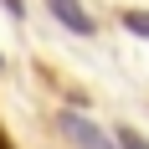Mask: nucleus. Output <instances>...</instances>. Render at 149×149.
Wrapping results in <instances>:
<instances>
[{"mask_svg": "<svg viewBox=\"0 0 149 149\" xmlns=\"http://www.w3.org/2000/svg\"><path fill=\"white\" fill-rule=\"evenodd\" d=\"M57 129H62L67 139H72L77 149H113V144H118V139H108V134H103V129H98L93 118L72 113V108H67V113H57Z\"/></svg>", "mask_w": 149, "mask_h": 149, "instance_id": "f257e3e1", "label": "nucleus"}, {"mask_svg": "<svg viewBox=\"0 0 149 149\" xmlns=\"http://www.w3.org/2000/svg\"><path fill=\"white\" fill-rule=\"evenodd\" d=\"M5 5H10V15H21V0H5Z\"/></svg>", "mask_w": 149, "mask_h": 149, "instance_id": "39448f33", "label": "nucleus"}, {"mask_svg": "<svg viewBox=\"0 0 149 149\" xmlns=\"http://www.w3.org/2000/svg\"><path fill=\"white\" fill-rule=\"evenodd\" d=\"M118 149H149V139L134 134V129H118Z\"/></svg>", "mask_w": 149, "mask_h": 149, "instance_id": "20e7f679", "label": "nucleus"}, {"mask_svg": "<svg viewBox=\"0 0 149 149\" xmlns=\"http://www.w3.org/2000/svg\"><path fill=\"white\" fill-rule=\"evenodd\" d=\"M123 26H129V36H144L149 41V10H123Z\"/></svg>", "mask_w": 149, "mask_h": 149, "instance_id": "7ed1b4c3", "label": "nucleus"}, {"mask_svg": "<svg viewBox=\"0 0 149 149\" xmlns=\"http://www.w3.org/2000/svg\"><path fill=\"white\" fill-rule=\"evenodd\" d=\"M46 10L57 15L62 26L72 31V36H93V15L82 10V5H77V0H46Z\"/></svg>", "mask_w": 149, "mask_h": 149, "instance_id": "f03ea898", "label": "nucleus"}]
</instances>
